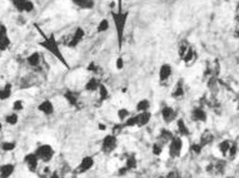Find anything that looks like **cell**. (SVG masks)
<instances>
[{
	"label": "cell",
	"instance_id": "6da1fadb",
	"mask_svg": "<svg viewBox=\"0 0 239 178\" xmlns=\"http://www.w3.org/2000/svg\"><path fill=\"white\" fill-rule=\"evenodd\" d=\"M110 16L115 26V33H116V40H118V48L122 49L124 44V35H125V26L128 23V18H129V11H110Z\"/></svg>",
	"mask_w": 239,
	"mask_h": 178
},
{
	"label": "cell",
	"instance_id": "7a4b0ae2",
	"mask_svg": "<svg viewBox=\"0 0 239 178\" xmlns=\"http://www.w3.org/2000/svg\"><path fill=\"white\" fill-rule=\"evenodd\" d=\"M39 32H40V29H39ZM41 35H43V40H41V42H39V45L41 48H44V49H46L50 54H53V55L57 58V59L60 61L63 65H65L67 68H69V64H68V61L65 60L64 54L61 53L60 47H59V43H58V40L55 39L54 34H50V35L46 36V35H44V34L41 33Z\"/></svg>",
	"mask_w": 239,
	"mask_h": 178
},
{
	"label": "cell",
	"instance_id": "3957f363",
	"mask_svg": "<svg viewBox=\"0 0 239 178\" xmlns=\"http://www.w3.org/2000/svg\"><path fill=\"white\" fill-rule=\"evenodd\" d=\"M84 36H85V30L83 28H80V26H78V28H75L74 32L68 36L67 43L65 44H67L69 48H77L79 44L83 42Z\"/></svg>",
	"mask_w": 239,
	"mask_h": 178
},
{
	"label": "cell",
	"instance_id": "277c9868",
	"mask_svg": "<svg viewBox=\"0 0 239 178\" xmlns=\"http://www.w3.org/2000/svg\"><path fill=\"white\" fill-rule=\"evenodd\" d=\"M35 154L39 158V160H41L44 163H48L54 157V149L49 144H43L35 150Z\"/></svg>",
	"mask_w": 239,
	"mask_h": 178
},
{
	"label": "cell",
	"instance_id": "5b68a950",
	"mask_svg": "<svg viewBox=\"0 0 239 178\" xmlns=\"http://www.w3.org/2000/svg\"><path fill=\"white\" fill-rule=\"evenodd\" d=\"M10 1L14 5V8L20 13H30L34 10V3L32 0H10Z\"/></svg>",
	"mask_w": 239,
	"mask_h": 178
},
{
	"label": "cell",
	"instance_id": "8992f818",
	"mask_svg": "<svg viewBox=\"0 0 239 178\" xmlns=\"http://www.w3.org/2000/svg\"><path fill=\"white\" fill-rule=\"evenodd\" d=\"M116 144H118L116 137L113 134H109V136L104 137L103 143H102V150L104 153H106V154H108V153H112L113 150L116 148Z\"/></svg>",
	"mask_w": 239,
	"mask_h": 178
},
{
	"label": "cell",
	"instance_id": "52a82bcc",
	"mask_svg": "<svg viewBox=\"0 0 239 178\" xmlns=\"http://www.w3.org/2000/svg\"><path fill=\"white\" fill-rule=\"evenodd\" d=\"M11 45V42L8 35V29L3 23H0V52H5Z\"/></svg>",
	"mask_w": 239,
	"mask_h": 178
},
{
	"label": "cell",
	"instance_id": "ba28073f",
	"mask_svg": "<svg viewBox=\"0 0 239 178\" xmlns=\"http://www.w3.org/2000/svg\"><path fill=\"white\" fill-rule=\"evenodd\" d=\"M182 147H183V142L179 137H174L172 139V142L169 143V156L173 157V158H176V157L180 156L182 152Z\"/></svg>",
	"mask_w": 239,
	"mask_h": 178
},
{
	"label": "cell",
	"instance_id": "9c48e42d",
	"mask_svg": "<svg viewBox=\"0 0 239 178\" xmlns=\"http://www.w3.org/2000/svg\"><path fill=\"white\" fill-rule=\"evenodd\" d=\"M93 166H94V159H93L92 157H84V158L81 159L80 164H79L77 167V169H75V173H84L86 171L90 169Z\"/></svg>",
	"mask_w": 239,
	"mask_h": 178
},
{
	"label": "cell",
	"instance_id": "30bf717a",
	"mask_svg": "<svg viewBox=\"0 0 239 178\" xmlns=\"http://www.w3.org/2000/svg\"><path fill=\"white\" fill-rule=\"evenodd\" d=\"M26 61L30 67L34 68V69H39V68L41 67V61H43V59H41V54L39 52H34L26 58Z\"/></svg>",
	"mask_w": 239,
	"mask_h": 178
},
{
	"label": "cell",
	"instance_id": "8fae6325",
	"mask_svg": "<svg viewBox=\"0 0 239 178\" xmlns=\"http://www.w3.org/2000/svg\"><path fill=\"white\" fill-rule=\"evenodd\" d=\"M172 73H173V69H172V65L170 64H162L160 65V69H159V79H160L162 83L167 82L169 78L172 77Z\"/></svg>",
	"mask_w": 239,
	"mask_h": 178
},
{
	"label": "cell",
	"instance_id": "7c38bea8",
	"mask_svg": "<svg viewBox=\"0 0 239 178\" xmlns=\"http://www.w3.org/2000/svg\"><path fill=\"white\" fill-rule=\"evenodd\" d=\"M64 98L67 99V102L73 107H79V100H80V95L78 92H73V90H67L64 93Z\"/></svg>",
	"mask_w": 239,
	"mask_h": 178
},
{
	"label": "cell",
	"instance_id": "4fadbf2b",
	"mask_svg": "<svg viewBox=\"0 0 239 178\" xmlns=\"http://www.w3.org/2000/svg\"><path fill=\"white\" fill-rule=\"evenodd\" d=\"M25 163L28 166V169H29L30 172H36L38 163H39V158L36 157L35 153H30V154L25 156Z\"/></svg>",
	"mask_w": 239,
	"mask_h": 178
},
{
	"label": "cell",
	"instance_id": "5bb4252c",
	"mask_svg": "<svg viewBox=\"0 0 239 178\" xmlns=\"http://www.w3.org/2000/svg\"><path fill=\"white\" fill-rule=\"evenodd\" d=\"M162 117L164 119V122L170 123L176 118V112L170 107H164L162 109Z\"/></svg>",
	"mask_w": 239,
	"mask_h": 178
},
{
	"label": "cell",
	"instance_id": "9a60e30c",
	"mask_svg": "<svg viewBox=\"0 0 239 178\" xmlns=\"http://www.w3.org/2000/svg\"><path fill=\"white\" fill-rule=\"evenodd\" d=\"M135 118H137V125L138 127H144V125H147L149 121H150V118H151V114H150V112H139V114L135 115Z\"/></svg>",
	"mask_w": 239,
	"mask_h": 178
},
{
	"label": "cell",
	"instance_id": "2e32d148",
	"mask_svg": "<svg viewBox=\"0 0 239 178\" xmlns=\"http://www.w3.org/2000/svg\"><path fill=\"white\" fill-rule=\"evenodd\" d=\"M71 1L75 6H78L80 9H85V10L93 9L95 5V0H71Z\"/></svg>",
	"mask_w": 239,
	"mask_h": 178
},
{
	"label": "cell",
	"instance_id": "e0dca14e",
	"mask_svg": "<svg viewBox=\"0 0 239 178\" xmlns=\"http://www.w3.org/2000/svg\"><path fill=\"white\" fill-rule=\"evenodd\" d=\"M173 138H174V136H173V133L170 131H168V129H162L160 134H159V143L163 146L168 144V143L172 142Z\"/></svg>",
	"mask_w": 239,
	"mask_h": 178
},
{
	"label": "cell",
	"instance_id": "ac0fdd59",
	"mask_svg": "<svg viewBox=\"0 0 239 178\" xmlns=\"http://www.w3.org/2000/svg\"><path fill=\"white\" fill-rule=\"evenodd\" d=\"M38 109H39L41 113H44V114L49 115V114H53L54 105H53V103H51L50 100H44V102H41V103L39 104Z\"/></svg>",
	"mask_w": 239,
	"mask_h": 178
},
{
	"label": "cell",
	"instance_id": "d6986e66",
	"mask_svg": "<svg viewBox=\"0 0 239 178\" xmlns=\"http://www.w3.org/2000/svg\"><path fill=\"white\" fill-rule=\"evenodd\" d=\"M102 84L98 78H90L85 84V90L88 92H96L99 89V85Z\"/></svg>",
	"mask_w": 239,
	"mask_h": 178
},
{
	"label": "cell",
	"instance_id": "ffe728a7",
	"mask_svg": "<svg viewBox=\"0 0 239 178\" xmlns=\"http://www.w3.org/2000/svg\"><path fill=\"white\" fill-rule=\"evenodd\" d=\"M14 164H4L0 167V178H9L10 174L14 172Z\"/></svg>",
	"mask_w": 239,
	"mask_h": 178
},
{
	"label": "cell",
	"instance_id": "44dd1931",
	"mask_svg": "<svg viewBox=\"0 0 239 178\" xmlns=\"http://www.w3.org/2000/svg\"><path fill=\"white\" fill-rule=\"evenodd\" d=\"M184 95V89H183V80H179L172 92L173 98H182Z\"/></svg>",
	"mask_w": 239,
	"mask_h": 178
},
{
	"label": "cell",
	"instance_id": "7402d4cb",
	"mask_svg": "<svg viewBox=\"0 0 239 178\" xmlns=\"http://www.w3.org/2000/svg\"><path fill=\"white\" fill-rule=\"evenodd\" d=\"M192 117L194 121H200V122H204L207 119V114L205 112L203 111L202 108H195L192 113Z\"/></svg>",
	"mask_w": 239,
	"mask_h": 178
},
{
	"label": "cell",
	"instance_id": "603a6c76",
	"mask_svg": "<svg viewBox=\"0 0 239 178\" xmlns=\"http://www.w3.org/2000/svg\"><path fill=\"white\" fill-rule=\"evenodd\" d=\"M11 95V84L6 83L4 88L0 89V100H6Z\"/></svg>",
	"mask_w": 239,
	"mask_h": 178
},
{
	"label": "cell",
	"instance_id": "cb8c5ba5",
	"mask_svg": "<svg viewBox=\"0 0 239 178\" xmlns=\"http://www.w3.org/2000/svg\"><path fill=\"white\" fill-rule=\"evenodd\" d=\"M212 141H213V134L210 133V131H205L200 137V146L204 147L209 144V143H212Z\"/></svg>",
	"mask_w": 239,
	"mask_h": 178
},
{
	"label": "cell",
	"instance_id": "d4e9b609",
	"mask_svg": "<svg viewBox=\"0 0 239 178\" xmlns=\"http://www.w3.org/2000/svg\"><path fill=\"white\" fill-rule=\"evenodd\" d=\"M36 82V78L35 77H28V78H23L22 79V83H19V87L20 88H28V87H32V85L35 84Z\"/></svg>",
	"mask_w": 239,
	"mask_h": 178
},
{
	"label": "cell",
	"instance_id": "484cf974",
	"mask_svg": "<svg viewBox=\"0 0 239 178\" xmlns=\"http://www.w3.org/2000/svg\"><path fill=\"white\" fill-rule=\"evenodd\" d=\"M110 24H109V20L108 19H102L98 24V26H96V32L98 33H105L108 32Z\"/></svg>",
	"mask_w": 239,
	"mask_h": 178
},
{
	"label": "cell",
	"instance_id": "4316f807",
	"mask_svg": "<svg viewBox=\"0 0 239 178\" xmlns=\"http://www.w3.org/2000/svg\"><path fill=\"white\" fill-rule=\"evenodd\" d=\"M176 124H178V132L180 136H189V129L188 127L185 125V123L183 119H178V122H176Z\"/></svg>",
	"mask_w": 239,
	"mask_h": 178
},
{
	"label": "cell",
	"instance_id": "83f0119b",
	"mask_svg": "<svg viewBox=\"0 0 239 178\" xmlns=\"http://www.w3.org/2000/svg\"><path fill=\"white\" fill-rule=\"evenodd\" d=\"M194 57H195V53H194V50H193V48H188V50L185 52V54H184V57L182 58V60L184 61L185 64H189L190 61H192L193 59H194Z\"/></svg>",
	"mask_w": 239,
	"mask_h": 178
},
{
	"label": "cell",
	"instance_id": "f1b7e54d",
	"mask_svg": "<svg viewBox=\"0 0 239 178\" xmlns=\"http://www.w3.org/2000/svg\"><path fill=\"white\" fill-rule=\"evenodd\" d=\"M99 99L100 100H106L109 98V90L106 89V87L104 84H100L99 85Z\"/></svg>",
	"mask_w": 239,
	"mask_h": 178
},
{
	"label": "cell",
	"instance_id": "f546056e",
	"mask_svg": "<svg viewBox=\"0 0 239 178\" xmlns=\"http://www.w3.org/2000/svg\"><path fill=\"white\" fill-rule=\"evenodd\" d=\"M149 107H150V103H149L148 99H141L139 103L137 104V109L139 112H148Z\"/></svg>",
	"mask_w": 239,
	"mask_h": 178
},
{
	"label": "cell",
	"instance_id": "4dcf8cb0",
	"mask_svg": "<svg viewBox=\"0 0 239 178\" xmlns=\"http://www.w3.org/2000/svg\"><path fill=\"white\" fill-rule=\"evenodd\" d=\"M40 178H50L53 172H51V168L50 167H43V168L39 169V172H38Z\"/></svg>",
	"mask_w": 239,
	"mask_h": 178
},
{
	"label": "cell",
	"instance_id": "1f68e13d",
	"mask_svg": "<svg viewBox=\"0 0 239 178\" xmlns=\"http://www.w3.org/2000/svg\"><path fill=\"white\" fill-rule=\"evenodd\" d=\"M127 168L128 169H135L137 168V159L134 156H129L127 159Z\"/></svg>",
	"mask_w": 239,
	"mask_h": 178
},
{
	"label": "cell",
	"instance_id": "d6a6232c",
	"mask_svg": "<svg viewBox=\"0 0 239 178\" xmlns=\"http://www.w3.org/2000/svg\"><path fill=\"white\" fill-rule=\"evenodd\" d=\"M129 115H130V113L125 108H122L118 111V117H119L120 121H127V119L129 118Z\"/></svg>",
	"mask_w": 239,
	"mask_h": 178
},
{
	"label": "cell",
	"instance_id": "836d02e7",
	"mask_svg": "<svg viewBox=\"0 0 239 178\" xmlns=\"http://www.w3.org/2000/svg\"><path fill=\"white\" fill-rule=\"evenodd\" d=\"M229 147H230V142L229 141H223L219 144V150L223 154H227V152L229 150Z\"/></svg>",
	"mask_w": 239,
	"mask_h": 178
},
{
	"label": "cell",
	"instance_id": "e575fe53",
	"mask_svg": "<svg viewBox=\"0 0 239 178\" xmlns=\"http://www.w3.org/2000/svg\"><path fill=\"white\" fill-rule=\"evenodd\" d=\"M6 123H9V124H16L18 123V114L16 113H13V114H9L6 115Z\"/></svg>",
	"mask_w": 239,
	"mask_h": 178
},
{
	"label": "cell",
	"instance_id": "d590c367",
	"mask_svg": "<svg viewBox=\"0 0 239 178\" xmlns=\"http://www.w3.org/2000/svg\"><path fill=\"white\" fill-rule=\"evenodd\" d=\"M15 148V143L14 142H4L1 144V149L5 150V152H10V150H13Z\"/></svg>",
	"mask_w": 239,
	"mask_h": 178
},
{
	"label": "cell",
	"instance_id": "8d00e7d4",
	"mask_svg": "<svg viewBox=\"0 0 239 178\" xmlns=\"http://www.w3.org/2000/svg\"><path fill=\"white\" fill-rule=\"evenodd\" d=\"M162 150H163V144H160L159 142L154 143V144H153V153H154V154L155 156H160Z\"/></svg>",
	"mask_w": 239,
	"mask_h": 178
},
{
	"label": "cell",
	"instance_id": "74e56055",
	"mask_svg": "<svg viewBox=\"0 0 239 178\" xmlns=\"http://www.w3.org/2000/svg\"><path fill=\"white\" fill-rule=\"evenodd\" d=\"M188 48H189V45H186L185 43H182L180 45H179V48H178V54H179V57H180V58L184 57V54H185L186 50H188Z\"/></svg>",
	"mask_w": 239,
	"mask_h": 178
},
{
	"label": "cell",
	"instance_id": "f35d334b",
	"mask_svg": "<svg viewBox=\"0 0 239 178\" xmlns=\"http://www.w3.org/2000/svg\"><path fill=\"white\" fill-rule=\"evenodd\" d=\"M137 125V118L135 117H129L124 123V127H134Z\"/></svg>",
	"mask_w": 239,
	"mask_h": 178
},
{
	"label": "cell",
	"instance_id": "ab89813d",
	"mask_svg": "<svg viewBox=\"0 0 239 178\" xmlns=\"http://www.w3.org/2000/svg\"><path fill=\"white\" fill-rule=\"evenodd\" d=\"M24 108V103L22 100H15L14 102V104H13V109L15 112H19V111H22V109Z\"/></svg>",
	"mask_w": 239,
	"mask_h": 178
},
{
	"label": "cell",
	"instance_id": "60d3db41",
	"mask_svg": "<svg viewBox=\"0 0 239 178\" xmlns=\"http://www.w3.org/2000/svg\"><path fill=\"white\" fill-rule=\"evenodd\" d=\"M86 69H88L89 71H93V73H99V70H98V69H100V68L96 65L94 61H92V63L89 64L88 67H86Z\"/></svg>",
	"mask_w": 239,
	"mask_h": 178
},
{
	"label": "cell",
	"instance_id": "b9f144b4",
	"mask_svg": "<svg viewBox=\"0 0 239 178\" xmlns=\"http://www.w3.org/2000/svg\"><path fill=\"white\" fill-rule=\"evenodd\" d=\"M115 68L118 70H122L123 68H124V59L122 57H119V58H116V61H115Z\"/></svg>",
	"mask_w": 239,
	"mask_h": 178
},
{
	"label": "cell",
	"instance_id": "7bdbcfd3",
	"mask_svg": "<svg viewBox=\"0 0 239 178\" xmlns=\"http://www.w3.org/2000/svg\"><path fill=\"white\" fill-rule=\"evenodd\" d=\"M123 127H124V124H115V125H114V127H113V136H115V137H116L120 132H122Z\"/></svg>",
	"mask_w": 239,
	"mask_h": 178
},
{
	"label": "cell",
	"instance_id": "ee69618b",
	"mask_svg": "<svg viewBox=\"0 0 239 178\" xmlns=\"http://www.w3.org/2000/svg\"><path fill=\"white\" fill-rule=\"evenodd\" d=\"M190 149H192V152H194L195 154H199V153L202 152V146H200V143L199 144H193L190 147Z\"/></svg>",
	"mask_w": 239,
	"mask_h": 178
},
{
	"label": "cell",
	"instance_id": "f6af8a7d",
	"mask_svg": "<svg viewBox=\"0 0 239 178\" xmlns=\"http://www.w3.org/2000/svg\"><path fill=\"white\" fill-rule=\"evenodd\" d=\"M228 152H229V156L230 157H234V154L237 153V146H235V144H230L229 150H228Z\"/></svg>",
	"mask_w": 239,
	"mask_h": 178
},
{
	"label": "cell",
	"instance_id": "bcb514c9",
	"mask_svg": "<svg viewBox=\"0 0 239 178\" xmlns=\"http://www.w3.org/2000/svg\"><path fill=\"white\" fill-rule=\"evenodd\" d=\"M167 178H180V177H179V174L175 171H172V172H169L167 174Z\"/></svg>",
	"mask_w": 239,
	"mask_h": 178
},
{
	"label": "cell",
	"instance_id": "7dc6e473",
	"mask_svg": "<svg viewBox=\"0 0 239 178\" xmlns=\"http://www.w3.org/2000/svg\"><path fill=\"white\" fill-rule=\"evenodd\" d=\"M224 166H226V163H224L223 160H221V162H218V163H217V169H218V172H223Z\"/></svg>",
	"mask_w": 239,
	"mask_h": 178
},
{
	"label": "cell",
	"instance_id": "c3c4849f",
	"mask_svg": "<svg viewBox=\"0 0 239 178\" xmlns=\"http://www.w3.org/2000/svg\"><path fill=\"white\" fill-rule=\"evenodd\" d=\"M116 11H123V0H118Z\"/></svg>",
	"mask_w": 239,
	"mask_h": 178
},
{
	"label": "cell",
	"instance_id": "681fc988",
	"mask_svg": "<svg viewBox=\"0 0 239 178\" xmlns=\"http://www.w3.org/2000/svg\"><path fill=\"white\" fill-rule=\"evenodd\" d=\"M128 171H129V169H128L127 167H123V168L119 169V172H118V173H119V176H124V174H127Z\"/></svg>",
	"mask_w": 239,
	"mask_h": 178
},
{
	"label": "cell",
	"instance_id": "f907efd6",
	"mask_svg": "<svg viewBox=\"0 0 239 178\" xmlns=\"http://www.w3.org/2000/svg\"><path fill=\"white\" fill-rule=\"evenodd\" d=\"M50 178H60V177H59V174H58L57 172H54L53 174H51V177H50Z\"/></svg>",
	"mask_w": 239,
	"mask_h": 178
},
{
	"label": "cell",
	"instance_id": "816d5d0a",
	"mask_svg": "<svg viewBox=\"0 0 239 178\" xmlns=\"http://www.w3.org/2000/svg\"><path fill=\"white\" fill-rule=\"evenodd\" d=\"M99 129H100V131H104V129H105V125H104V124H99Z\"/></svg>",
	"mask_w": 239,
	"mask_h": 178
},
{
	"label": "cell",
	"instance_id": "f5cc1de1",
	"mask_svg": "<svg viewBox=\"0 0 239 178\" xmlns=\"http://www.w3.org/2000/svg\"><path fill=\"white\" fill-rule=\"evenodd\" d=\"M237 35H238V38H239V30H238V33H237Z\"/></svg>",
	"mask_w": 239,
	"mask_h": 178
},
{
	"label": "cell",
	"instance_id": "db71d44e",
	"mask_svg": "<svg viewBox=\"0 0 239 178\" xmlns=\"http://www.w3.org/2000/svg\"><path fill=\"white\" fill-rule=\"evenodd\" d=\"M0 128H1V123H0Z\"/></svg>",
	"mask_w": 239,
	"mask_h": 178
},
{
	"label": "cell",
	"instance_id": "11a10c76",
	"mask_svg": "<svg viewBox=\"0 0 239 178\" xmlns=\"http://www.w3.org/2000/svg\"><path fill=\"white\" fill-rule=\"evenodd\" d=\"M158 178H163V177H158Z\"/></svg>",
	"mask_w": 239,
	"mask_h": 178
},
{
	"label": "cell",
	"instance_id": "9f6ffc18",
	"mask_svg": "<svg viewBox=\"0 0 239 178\" xmlns=\"http://www.w3.org/2000/svg\"><path fill=\"white\" fill-rule=\"evenodd\" d=\"M238 109H239V104H238Z\"/></svg>",
	"mask_w": 239,
	"mask_h": 178
}]
</instances>
